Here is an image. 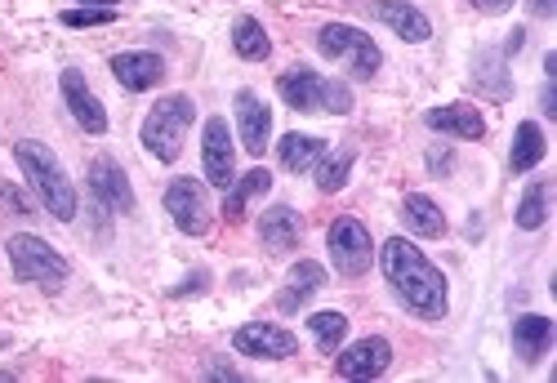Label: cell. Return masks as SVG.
<instances>
[{"mask_svg": "<svg viewBox=\"0 0 557 383\" xmlns=\"http://www.w3.org/2000/svg\"><path fill=\"white\" fill-rule=\"evenodd\" d=\"M380 268L388 276V285L397 291V299L424 321H442L446 317V276L424 259V250H414L406 236H393L380 250Z\"/></svg>", "mask_w": 557, "mask_h": 383, "instance_id": "cell-1", "label": "cell"}, {"mask_svg": "<svg viewBox=\"0 0 557 383\" xmlns=\"http://www.w3.org/2000/svg\"><path fill=\"white\" fill-rule=\"evenodd\" d=\"M14 157H18V165H23V178L36 187L40 206L50 210L59 223H72V219H76V187H72V178L63 174L59 157L45 148V143H36V138L14 143Z\"/></svg>", "mask_w": 557, "mask_h": 383, "instance_id": "cell-2", "label": "cell"}, {"mask_svg": "<svg viewBox=\"0 0 557 383\" xmlns=\"http://www.w3.org/2000/svg\"><path fill=\"white\" fill-rule=\"evenodd\" d=\"M193 121H197V108H193L188 94H170V99H161V103L148 112L144 134H138V138H144V148H148L157 161H178L183 138H188Z\"/></svg>", "mask_w": 557, "mask_h": 383, "instance_id": "cell-3", "label": "cell"}, {"mask_svg": "<svg viewBox=\"0 0 557 383\" xmlns=\"http://www.w3.org/2000/svg\"><path fill=\"white\" fill-rule=\"evenodd\" d=\"M276 89H282V99H286L295 112H335V116L352 112V94H348V85L317 76L312 67H290V72H282Z\"/></svg>", "mask_w": 557, "mask_h": 383, "instance_id": "cell-4", "label": "cell"}, {"mask_svg": "<svg viewBox=\"0 0 557 383\" xmlns=\"http://www.w3.org/2000/svg\"><path fill=\"white\" fill-rule=\"evenodd\" d=\"M10 268H14V276L18 281H27V285H40V291H59V285L67 281V259L50 246V242H40V236H32V232H18V236H10Z\"/></svg>", "mask_w": 557, "mask_h": 383, "instance_id": "cell-5", "label": "cell"}, {"mask_svg": "<svg viewBox=\"0 0 557 383\" xmlns=\"http://www.w3.org/2000/svg\"><path fill=\"white\" fill-rule=\"evenodd\" d=\"M317 50L326 54V59L348 63V72H352L357 81H370V76L380 72V63H384L380 45L370 40L366 32L348 27V23H326V27H321V36H317Z\"/></svg>", "mask_w": 557, "mask_h": 383, "instance_id": "cell-6", "label": "cell"}, {"mask_svg": "<svg viewBox=\"0 0 557 383\" xmlns=\"http://www.w3.org/2000/svg\"><path fill=\"white\" fill-rule=\"evenodd\" d=\"M331 263L339 276H366L375 263V242L357 219H335L331 223Z\"/></svg>", "mask_w": 557, "mask_h": 383, "instance_id": "cell-7", "label": "cell"}, {"mask_svg": "<svg viewBox=\"0 0 557 383\" xmlns=\"http://www.w3.org/2000/svg\"><path fill=\"white\" fill-rule=\"evenodd\" d=\"M165 214L174 219L178 232L188 236H206L210 232V201H206V187L197 178H174L165 187Z\"/></svg>", "mask_w": 557, "mask_h": 383, "instance_id": "cell-8", "label": "cell"}, {"mask_svg": "<svg viewBox=\"0 0 557 383\" xmlns=\"http://www.w3.org/2000/svg\"><path fill=\"white\" fill-rule=\"evenodd\" d=\"M232 344H237L242 357H259V361H286L299 353V339L290 330L272 325V321H250L242 325L237 334H232Z\"/></svg>", "mask_w": 557, "mask_h": 383, "instance_id": "cell-9", "label": "cell"}, {"mask_svg": "<svg viewBox=\"0 0 557 383\" xmlns=\"http://www.w3.org/2000/svg\"><path fill=\"white\" fill-rule=\"evenodd\" d=\"M89 192H95V201L112 214H134V187L125 178V170L112 161V157H99L89 161Z\"/></svg>", "mask_w": 557, "mask_h": 383, "instance_id": "cell-10", "label": "cell"}, {"mask_svg": "<svg viewBox=\"0 0 557 383\" xmlns=\"http://www.w3.org/2000/svg\"><path fill=\"white\" fill-rule=\"evenodd\" d=\"M201 165H206V183H214L223 192L232 187V178H237V161H232V134H227V121L223 116H210L206 121Z\"/></svg>", "mask_w": 557, "mask_h": 383, "instance_id": "cell-11", "label": "cell"}, {"mask_svg": "<svg viewBox=\"0 0 557 383\" xmlns=\"http://www.w3.org/2000/svg\"><path fill=\"white\" fill-rule=\"evenodd\" d=\"M393 366V344L370 334V339H357L352 348H344V357L335 361L339 379H380Z\"/></svg>", "mask_w": 557, "mask_h": 383, "instance_id": "cell-12", "label": "cell"}, {"mask_svg": "<svg viewBox=\"0 0 557 383\" xmlns=\"http://www.w3.org/2000/svg\"><path fill=\"white\" fill-rule=\"evenodd\" d=\"M63 103L72 108V116H76V125H81L85 134H108V112H103V103H99V94L85 85V76H81L76 67L63 72Z\"/></svg>", "mask_w": 557, "mask_h": 383, "instance_id": "cell-13", "label": "cell"}, {"mask_svg": "<svg viewBox=\"0 0 557 383\" xmlns=\"http://www.w3.org/2000/svg\"><path fill=\"white\" fill-rule=\"evenodd\" d=\"M237 129H242V148L250 157H263L268 152V138H272V112L263 108V99L255 89H242L237 94Z\"/></svg>", "mask_w": 557, "mask_h": 383, "instance_id": "cell-14", "label": "cell"}, {"mask_svg": "<svg viewBox=\"0 0 557 383\" xmlns=\"http://www.w3.org/2000/svg\"><path fill=\"white\" fill-rule=\"evenodd\" d=\"M370 14H375L380 23H388L401 40H410V45H424L429 36H433V23L420 14L410 5V0H375V5H370Z\"/></svg>", "mask_w": 557, "mask_h": 383, "instance_id": "cell-15", "label": "cell"}, {"mask_svg": "<svg viewBox=\"0 0 557 383\" xmlns=\"http://www.w3.org/2000/svg\"><path fill=\"white\" fill-rule=\"evenodd\" d=\"M317 291H326V268L312 263V259H299L282 285V295H276V308L282 312H299Z\"/></svg>", "mask_w": 557, "mask_h": 383, "instance_id": "cell-16", "label": "cell"}, {"mask_svg": "<svg viewBox=\"0 0 557 383\" xmlns=\"http://www.w3.org/2000/svg\"><path fill=\"white\" fill-rule=\"evenodd\" d=\"M299 236H304V223H299V214H295L290 206H272V210H263V219H259V242H263L272 255L295 250V246H299Z\"/></svg>", "mask_w": 557, "mask_h": 383, "instance_id": "cell-17", "label": "cell"}, {"mask_svg": "<svg viewBox=\"0 0 557 383\" xmlns=\"http://www.w3.org/2000/svg\"><path fill=\"white\" fill-rule=\"evenodd\" d=\"M112 76L129 94H144V89H152V85L165 81V63H161V54H116L112 59Z\"/></svg>", "mask_w": 557, "mask_h": 383, "instance_id": "cell-18", "label": "cell"}, {"mask_svg": "<svg viewBox=\"0 0 557 383\" xmlns=\"http://www.w3.org/2000/svg\"><path fill=\"white\" fill-rule=\"evenodd\" d=\"M548 348H553V321H548V317L527 312V317H518V321H513V353H518L527 366L544 361V357H548Z\"/></svg>", "mask_w": 557, "mask_h": 383, "instance_id": "cell-19", "label": "cell"}, {"mask_svg": "<svg viewBox=\"0 0 557 383\" xmlns=\"http://www.w3.org/2000/svg\"><path fill=\"white\" fill-rule=\"evenodd\" d=\"M429 129H442V134H455V138H482L486 134V121L478 108L469 103H446V108H433L429 116Z\"/></svg>", "mask_w": 557, "mask_h": 383, "instance_id": "cell-20", "label": "cell"}, {"mask_svg": "<svg viewBox=\"0 0 557 383\" xmlns=\"http://www.w3.org/2000/svg\"><path fill=\"white\" fill-rule=\"evenodd\" d=\"M276 157H282V165H286L290 174H308V170H317L321 157H326V138L286 134L282 143H276Z\"/></svg>", "mask_w": 557, "mask_h": 383, "instance_id": "cell-21", "label": "cell"}, {"mask_svg": "<svg viewBox=\"0 0 557 383\" xmlns=\"http://www.w3.org/2000/svg\"><path fill=\"white\" fill-rule=\"evenodd\" d=\"M268 187H272V174H268V170H250V174H242V178H232L227 201H223V219H227V223H242V219H246V206H250L255 197H263Z\"/></svg>", "mask_w": 557, "mask_h": 383, "instance_id": "cell-22", "label": "cell"}, {"mask_svg": "<svg viewBox=\"0 0 557 383\" xmlns=\"http://www.w3.org/2000/svg\"><path fill=\"white\" fill-rule=\"evenodd\" d=\"M401 219L414 236H442L446 232V214L437 210L433 197H424V192H410L406 206H401Z\"/></svg>", "mask_w": 557, "mask_h": 383, "instance_id": "cell-23", "label": "cell"}, {"mask_svg": "<svg viewBox=\"0 0 557 383\" xmlns=\"http://www.w3.org/2000/svg\"><path fill=\"white\" fill-rule=\"evenodd\" d=\"M544 152H548L544 129H540L535 121H522V125H518V134H513V157H508V165H513V174L535 170V165L544 161Z\"/></svg>", "mask_w": 557, "mask_h": 383, "instance_id": "cell-24", "label": "cell"}, {"mask_svg": "<svg viewBox=\"0 0 557 383\" xmlns=\"http://www.w3.org/2000/svg\"><path fill=\"white\" fill-rule=\"evenodd\" d=\"M232 45H237V54L250 59V63H259V59L272 54V40H268V32H263L259 18H237V23H232Z\"/></svg>", "mask_w": 557, "mask_h": 383, "instance_id": "cell-25", "label": "cell"}, {"mask_svg": "<svg viewBox=\"0 0 557 383\" xmlns=\"http://www.w3.org/2000/svg\"><path fill=\"white\" fill-rule=\"evenodd\" d=\"M308 330L317 334V348L321 353H339L344 334H348V317L344 312H317V317H308Z\"/></svg>", "mask_w": 557, "mask_h": 383, "instance_id": "cell-26", "label": "cell"}, {"mask_svg": "<svg viewBox=\"0 0 557 383\" xmlns=\"http://www.w3.org/2000/svg\"><path fill=\"white\" fill-rule=\"evenodd\" d=\"M544 219H548V183H544V178H535V183L522 192V206H518V227L535 232V227H544Z\"/></svg>", "mask_w": 557, "mask_h": 383, "instance_id": "cell-27", "label": "cell"}, {"mask_svg": "<svg viewBox=\"0 0 557 383\" xmlns=\"http://www.w3.org/2000/svg\"><path fill=\"white\" fill-rule=\"evenodd\" d=\"M348 170H352V152H326L317 161V187L321 192H339L348 183Z\"/></svg>", "mask_w": 557, "mask_h": 383, "instance_id": "cell-28", "label": "cell"}, {"mask_svg": "<svg viewBox=\"0 0 557 383\" xmlns=\"http://www.w3.org/2000/svg\"><path fill=\"white\" fill-rule=\"evenodd\" d=\"M116 23V10H99V5H76L63 14V27H108Z\"/></svg>", "mask_w": 557, "mask_h": 383, "instance_id": "cell-29", "label": "cell"}, {"mask_svg": "<svg viewBox=\"0 0 557 383\" xmlns=\"http://www.w3.org/2000/svg\"><path fill=\"white\" fill-rule=\"evenodd\" d=\"M429 170H433V174H450V170H455V157H450L446 148H433V152H429Z\"/></svg>", "mask_w": 557, "mask_h": 383, "instance_id": "cell-30", "label": "cell"}, {"mask_svg": "<svg viewBox=\"0 0 557 383\" xmlns=\"http://www.w3.org/2000/svg\"><path fill=\"white\" fill-rule=\"evenodd\" d=\"M473 10H482V14H508L513 10V0H469Z\"/></svg>", "mask_w": 557, "mask_h": 383, "instance_id": "cell-31", "label": "cell"}, {"mask_svg": "<svg viewBox=\"0 0 557 383\" xmlns=\"http://www.w3.org/2000/svg\"><path fill=\"white\" fill-rule=\"evenodd\" d=\"M206 281H210V272H193L188 281H183V285H178V291H174V295H197V291H206Z\"/></svg>", "mask_w": 557, "mask_h": 383, "instance_id": "cell-32", "label": "cell"}, {"mask_svg": "<svg viewBox=\"0 0 557 383\" xmlns=\"http://www.w3.org/2000/svg\"><path fill=\"white\" fill-rule=\"evenodd\" d=\"M531 14L535 18H553L557 14V0H531Z\"/></svg>", "mask_w": 557, "mask_h": 383, "instance_id": "cell-33", "label": "cell"}, {"mask_svg": "<svg viewBox=\"0 0 557 383\" xmlns=\"http://www.w3.org/2000/svg\"><path fill=\"white\" fill-rule=\"evenodd\" d=\"M522 45H527V32L518 27L513 36H508V50H504V54H518V50H522Z\"/></svg>", "mask_w": 557, "mask_h": 383, "instance_id": "cell-34", "label": "cell"}, {"mask_svg": "<svg viewBox=\"0 0 557 383\" xmlns=\"http://www.w3.org/2000/svg\"><path fill=\"white\" fill-rule=\"evenodd\" d=\"M544 116H557V103H553V85H544Z\"/></svg>", "mask_w": 557, "mask_h": 383, "instance_id": "cell-35", "label": "cell"}, {"mask_svg": "<svg viewBox=\"0 0 557 383\" xmlns=\"http://www.w3.org/2000/svg\"><path fill=\"white\" fill-rule=\"evenodd\" d=\"M210 374L214 379H237V370H232V366H210Z\"/></svg>", "mask_w": 557, "mask_h": 383, "instance_id": "cell-36", "label": "cell"}, {"mask_svg": "<svg viewBox=\"0 0 557 383\" xmlns=\"http://www.w3.org/2000/svg\"><path fill=\"white\" fill-rule=\"evenodd\" d=\"M81 5H99V10H116L121 0H81Z\"/></svg>", "mask_w": 557, "mask_h": 383, "instance_id": "cell-37", "label": "cell"}, {"mask_svg": "<svg viewBox=\"0 0 557 383\" xmlns=\"http://www.w3.org/2000/svg\"><path fill=\"white\" fill-rule=\"evenodd\" d=\"M0 348H10V334L5 330H0Z\"/></svg>", "mask_w": 557, "mask_h": 383, "instance_id": "cell-38", "label": "cell"}]
</instances>
